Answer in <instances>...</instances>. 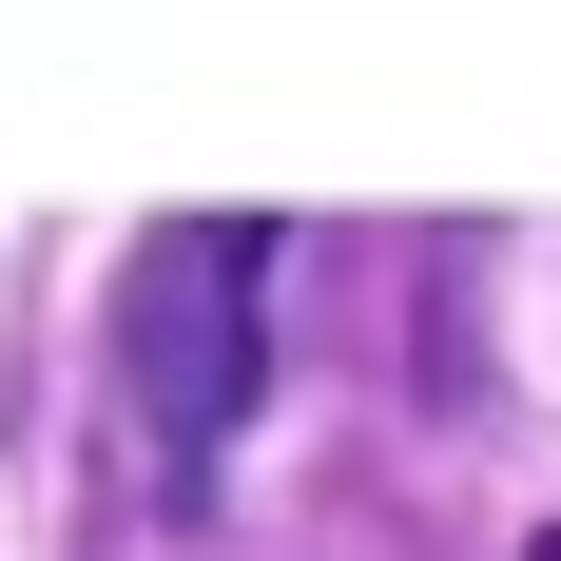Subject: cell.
<instances>
[{
  "instance_id": "1",
  "label": "cell",
  "mask_w": 561,
  "mask_h": 561,
  "mask_svg": "<svg viewBox=\"0 0 561 561\" xmlns=\"http://www.w3.org/2000/svg\"><path fill=\"white\" fill-rule=\"evenodd\" d=\"M252 290H272V214H174L116 272V388L174 465H214L252 426Z\"/></svg>"
},
{
  "instance_id": "2",
  "label": "cell",
  "mask_w": 561,
  "mask_h": 561,
  "mask_svg": "<svg viewBox=\"0 0 561 561\" xmlns=\"http://www.w3.org/2000/svg\"><path fill=\"white\" fill-rule=\"evenodd\" d=\"M542 561H561V523H542Z\"/></svg>"
}]
</instances>
